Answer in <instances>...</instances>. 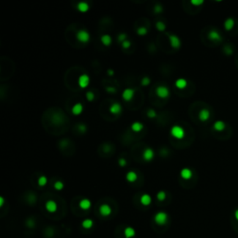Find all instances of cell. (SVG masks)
I'll return each instance as SVG.
<instances>
[{
  "instance_id": "cell-36",
  "label": "cell",
  "mask_w": 238,
  "mask_h": 238,
  "mask_svg": "<svg viewBox=\"0 0 238 238\" xmlns=\"http://www.w3.org/2000/svg\"><path fill=\"white\" fill-rule=\"evenodd\" d=\"M163 11V8H162V6L160 4H156L155 6V13H161Z\"/></svg>"
},
{
  "instance_id": "cell-39",
  "label": "cell",
  "mask_w": 238,
  "mask_h": 238,
  "mask_svg": "<svg viewBox=\"0 0 238 238\" xmlns=\"http://www.w3.org/2000/svg\"><path fill=\"white\" fill-rule=\"evenodd\" d=\"M78 129H79V131H80V132L84 133V132L86 131V127L84 124H80V125H78Z\"/></svg>"
},
{
  "instance_id": "cell-19",
  "label": "cell",
  "mask_w": 238,
  "mask_h": 238,
  "mask_svg": "<svg viewBox=\"0 0 238 238\" xmlns=\"http://www.w3.org/2000/svg\"><path fill=\"white\" fill-rule=\"evenodd\" d=\"M213 128L215 129L216 131H222V130H224L225 129V123L223 121L221 120H218V121H216L214 125H213Z\"/></svg>"
},
{
  "instance_id": "cell-29",
  "label": "cell",
  "mask_w": 238,
  "mask_h": 238,
  "mask_svg": "<svg viewBox=\"0 0 238 238\" xmlns=\"http://www.w3.org/2000/svg\"><path fill=\"white\" fill-rule=\"evenodd\" d=\"M54 188L57 190V191H62L63 188H64V184L61 181H57L55 183H54Z\"/></svg>"
},
{
  "instance_id": "cell-21",
  "label": "cell",
  "mask_w": 238,
  "mask_h": 238,
  "mask_svg": "<svg viewBox=\"0 0 238 238\" xmlns=\"http://www.w3.org/2000/svg\"><path fill=\"white\" fill-rule=\"evenodd\" d=\"M125 238H132L136 235V231L132 227H127L124 230Z\"/></svg>"
},
{
  "instance_id": "cell-12",
  "label": "cell",
  "mask_w": 238,
  "mask_h": 238,
  "mask_svg": "<svg viewBox=\"0 0 238 238\" xmlns=\"http://www.w3.org/2000/svg\"><path fill=\"white\" fill-rule=\"evenodd\" d=\"M210 117V112L208 111L207 109H202L200 110L199 114H198V118L200 119V121L202 122H206L209 119Z\"/></svg>"
},
{
  "instance_id": "cell-1",
  "label": "cell",
  "mask_w": 238,
  "mask_h": 238,
  "mask_svg": "<svg viewBox=\"0 0 238 238\" xmlns=\"http://www.w3.org/2000/svg\"><path fill=\"white\" fill-rule=\"evenodd\" d=\"M170 134L172 137H174L175 139L182 140L184 138L185 131H184V128L182 127L181 126H173L170 129Z\"/></svg>"
},
{
  "instance_id": "cell-20",
  "label": "cell",
  "mask_w": 238,
  "mask_h": 238,
  "mask_svg": "<svg viewBox=\"0 0 238 238\" xmlns=\"http://www.w3.org/2000/svg\"><path fill=\"white\" fill-rule=\"evenodd\" d=\"M126 179L129 182H135L137 181V179H138V175H137V173L135 171H128L126 175Z\"/></svg>"
},
{
  "instance_id": "cell-31",
  "label": "cell",
  "mask_w": 238,
  "mask_h": 238,
  "mask_svg": "<svg viewBox=\"0 0 238 238\" xmlns=\"http://www.w3.org/2000/svg\"><path fill=\"white\" fill-rule=\"evenodd\" d=\"M148 33V30H147V28L145 27H140L138 30H137V34H138L139 35H141V37H143V35H145L146 34Z\"/></svg>"
},
{
  "instance_id": "cell-34",
  "label": "cell",
  "mask_w": 238,
  "mask_h": 238,
  "mask_svg": "<svg viewBox=\"0 0 238 238\" xmlns=\"http://www.w3.org/2000/svg\"><path fill=\"white\" fill-rule=\"evenodd\" d=\"M141 83L142 86H146L150 85V83H151V79H150L149 77L145 76V77H143V78L141 79Z\"/></svg>"
},
{
  "instance_id": "cell-43",
  "label": "cell",
  "mask_w": 238,
  "mask_h": 238,
  "mask_svg": "<svg viewBox=\"0 0 238 238\" xmlns=\"http://www.w3.org/2000/svg\"><path fill=\"white\" fill-rule=\"evenodd\" d=\"M4 203H5V199L4 197H0V207H3L4 206Z\"/></svg>"
},
{
  "instance_id": "cell-16",
  "label": "cell",
  "mask_w": 238,
  "mask_h": 238,
  "mask_svg": "<svg viewBox=\"0 0 238 238\" xmlns=\"http://www.w3.org/2000/svg\"><path fill=\"white\" fill-rule=\"evenodd\" d=\"M181 177L184 179H190L193 177V171L188 168H184L181 171Z\"/></svg>"
},
{
  "instance_id": "cell-37",
  "label": "cell",
  "mask_w": 238,
  "mask_h": 238,
  "mask_svg": "<svg viewBox=\"0 0 238 238\" xmlns=\"http://www.w3.org/2000/svg\"><path fill=\"white\" fill-rule=\"evenodd\" d=\"M130 46H131V43H130V41H128V40H126V41H124L123 43H122V48H130Z\"/></svg>"
},
{
  "instance_id": "cell-25",
  "label": "cell",
  "mask_w": 238,
  "mask_h": 238,
  "mask_svg": "<svg viewBox=\"0 0 238 238\" xmlns=\"http://www.w3.org/2000/svg\"><path fill=\"white\" fill-rule=\"evenodd\" d=\"M93 225H94V221L91 219H85L82 221V227L84 229H91Z\"/></svg>"
},
{
  "instance_id": "cell-3",
  "label": "cell",
  "mask_w": 238,
  "mask_h": 238,
  "mask_svg": "<svg viewBox=\"0 0 238 238\" xmlns=\"http://www.w3.org/2000/svg\"><path fill=\"white\" fill-rule=\"evenodd\" d=\"M76 39L81 43H88L90 40V34L86 30H79L76 33Z\"/></svg>"
},
{
  "instance_id": "cell-13",
  "label": "cell",
  "mask_w": 238,
  "mask_h": 238,
  "mask_svg": "<svg viewBox=\"0 0 238 238\" xmlns=\"http://www.w3.org/2000/svg\"><path fill=\"white\" fill-rule=\"evenodd\" d=\"M208 39L211 41H220L221 40V35L220 34V33L216 30H211L209 33H208Z\"/></svg>"
},
{
  "instance_id": "cell-44",
  "label": "cell",
  "mask_w": 238,
  "mask_h": 238,
  "mask_svg": "<svg viewBox=\"0 0 238 238\" xmlns=\"http://www.w3.org/2000/svg\"><path fill=\"white\" fill-rule=\"evenodd\" d=\"M107 73H108V75H114V72L113 70H111V69L108 70V71H107Z\"/></svg>"
},
{
  "instance_id": "cell-8",
  "label": "cell",
  "mask_w": 238,
  "mask_h": 238,
  "mask_svg": "<svg viewBox=\"0 0 238 238\" xmlns=\"http://www.w3.org/2000/svg\"><path fill=\"white\" fill-rule=\"evenodd\" d=\"M142 157H143V159L145 161H147V162L152 161L154 159V157H155L154 150L152 148H146L142 153Z\"/></svg>"
},
{
  "instance_id": "cell-7",
  "label": "cell",
  "mask_w": 238,
  "mask_h": 238,
  "mask_svg": "<svg viewBox=\"0 0 238 238\" xmlns=\"http://www.w3.org/2000/svg\"><path fill=\"white\" fill-rule=\"evenodd\" d=\"M134 94H135V90L133 89L127 88L124 89L123 93H122V98H123V100H126V102H129V100H131L133 99Z\"/></svg>"
},
{
  "instance_id": "cell-5",
  "label": "cell",
  "mask_w": 238,
  "mask_h": 238,
  "mask_svg": "<svg viewBox=\"0 0 238 238\" xmlns=\"http://www.w3.org/2000/svg\"><path fill=\"white\" fill-rule=\"evenodd\" d=\"M78 85L81 89H86L90 83V78L86 74H83L78 77Z\"/></svg>"
},
{
  "instance_id": "cell-35",
  "label": "cell",
  "mask_w": 238,
  "mask_h": 238,
  "mask_svg": "<svg viewBox=\"0 0 238 238\" xmlns=\"http://www.w3.org/2000/svg\"><path fill=\"white\" fill-rule=\"evenodd\" d=\"M127 35L126 34H120L118 35V37H117V40H118L119 42H122V43H123L124 41L127 40Z\"/></svg>"
},
{
  "instance_id": "cell-18",
  "label": "cell",
  "mask_w": 238,
  "mask_h": 238,
  "mask_svg": "<svg viewBox=\"0 0 238 238\" xmlns=\"http://www.w3.org/2000/svg\"><path fill=\"white\" fill-rule=\"evenodd\" d=\"M187 85H188V83H187V80L184 78H179L176 80L175 82V86H176V88L179 89H185Z\"/></svg>"
},
{
  "instance_id": "cell-14",
  "label": "cell",
  "mask_w": 238,
  "mask_h": 238,
  "mask_svg": "<svg viewBox=\"0 0 238 238\" xmlns=\"http://www.w3.org/2000/svg\"><path fill=\"white\" fill-rule=\"evenodd\" d=\"M83 111H84V106L80 103H75L73 107H72V113H73V114H75V115L81 114L83 113Z\"/></svg>"
},
{
  "instance_id": "cell-27",
  "label": "cell",
  "mask_w": 238,
  "mask_h": 238,
  "mask_svg": "<svg viewBox=\"0 0 238 238\" xmlns=\"http://www.w3.org/2000/svg\"><path fill=\"white\" fill-rule=\"evenodd\" d=\"M37 182H38L39 186H46L47 183H48V178L46 176H44V175H42V176L39 177Z\"/></svg>"
},
{
  "instance_id": "cell-22",
  "label": "cell",
  "mask_w": 238,
  "mask_h": 238,
  "mask_svg": "<svg viewBox=\"0 0 238 238\" xmlns=\"http://www.w3.org/2000/svg\"><path fill=\"white\" fill-rule=\"evenodd\" d=\"M100 41H102L103 43V45H104L105 47H109L111 44H112V37H111V35L109 34H103L102 37H100Z\"/></svg>"
},
{
  "instance_id": "cell-26",
  "label": "cell",
  "mask_w": 238,
  "mask_h": 238,
  "mask_svg": "<svg viewBox=\"0 0 238 238\" xmlns=\"http://www.w3.org/2000/svg\"><path fill=\"white\" fill-rule=\"evenodd\" d=\"M143 128V124H141V122H134L131 124V129L135 132H140L142 130Z\"/></svg>"
},
{
  "instance_id": "cell-38",
  "label": "cell",
  "mask_w": 238,
  "mask_h": 238,
  "mask_svg": "<svg viewBox=\"0 0 238 238\" xmlns=\"http://www.w3.org/2000/svg\"><path fill=\"white\" fill-rule=\"evenodd\" d=\"M118 165L120 166V167H126L127 160L125 159V158H120V159H118Z\"/></svg>"
},
{
  "instance_id": "cell-10",
  "label": "cell",
  "mask_w": 238,
  "mask_h": 238,
  "mask_svg": "<svg viewBox=\"0 0 238 238\" xmlns=\"http://www.w3.org/2000/svg\"><path fill=\"white\" fill-rule=\"evenodd\" d=\"M100 214L103 216V217H107V216H110L111 213H112V208L109 205H107V204H103L100 207Z\"/></svg>"
},
{
  "instance_id": "cell-33",
  "label": "cell",
  "mask_w": 238,
  "mask_h": 238,
  "mask_svg": "<svg viewBox=\"0 0 238 238\" xmlns=\"http://www.w3.org/2000/svg\"><path fill=\"white\" fill-rule=\"evenodd\" d=\"M147 115H148L150 118H155V117L157 116V114H156V112L154 109H149L147 111Z\"/></svg>"
},
{
  "instance_id": "cell-9",
  "label": "cell",
  "mask_w": 238,
  "mask_h": 238,
  "mask_svg": "<svg viewBox=\"0 0 238 238\" xmlns=\"http://www.w3.org/2000/svg\"><path fill=\"white\" fill-rule=\"evenodd\" d=\"M109 111L111 114H120L122 113V111H123V107H122V105L119 103H114L110 108H109Z\"/></svg>"
},
{
  "instance_id": "cell-32",
  "label": "cell",
  "mask_w": 238,
  "mask_h": 238,
  "mask_svg": "<svg viewBox=\"0 0 238 238\" xmlns=\"http://www.w3.org/2000/svg\"><path fill=\"white\" fill-rule=\"evenodd\" d=\"M86 97L89 102H92V100L95 99V94L92 91H88L86 93Z\"/></svg>"
},
{
  "instance_id": "cell-4",
  "label": "cell",
  "mask_w": 238,
  "mask_h": 238,
  "mask_svg": "<svg viewBox=\"0 0 238 238\" xmlns=\"http://www.w3.org/2000/svg\"><path fill=\"white\" fill-rule=\"evenodd\" d=\"M155 92L157 96L161 99H166L169 96V89L168 86H158L156 88Z\"/></svg>"
},
{
  "instance_id": "cell-17",
  "label": "cell",
  "mask_w": 238,
  "mask_h": 238,
  "mask_svg": "<svg viewBox=\"0 0 238 238\" xmlns=\"http://www.w3.org/2000/svg\"><path fill=\"white\" fill-rule=\"evenodd\" d=\"M141 203L145 207L149 206L152 203V197H151V196L148 193H143L141 196Z\"/></svg>"
},
{
  "instance_id": "cell-23",
  "label": "cell",
  "mask_w": 238,
  "mask_h": 238,
  "mask_svg": "<svg viewBox=\"0 0 238 238\" xmlns=\"http://www.w3.org/2000/svg\"><path fill=\"white\" fill-rule=\"evenodd\" d=\"M234 26V21L232 18H228L224 21V28L226 31H231Z\"/></svg>"
},
{
  "instance_id": "cell-30",
  "label": "cell",
  "mask_w": 238,
  "mask_h": 238,
  "mask_svg": "<svg viewBox=\"0 0 238 238\" xmlns=\"http://www.w3.org/2000/svg\"><path fill=\"white\" fill-rule=\"evenodd\" d=\"M156 197H157V199L159 200V201H164L166 199V197H167V193H166L165 191H160V192L157 193Z\"/></svg>"
},
{
  "instance_id": "cell-11",
  "label": "cell",
  "mask_w": 238,
  "mask_h": 238,
  "mask_svg": "<svg viewBox=\"0 0 238 238\" xmlns=\"http://www.w3.org/2000/svg\"><path fill=\"white\" fill-rule=\"evenodd\" d=\"M45 207H46V209L48 212H50V213H54L58 209V205H57L56 202L53 201V200H48V201H47Z\"/></svg>"
},
{
  "instance_id": "cell-15",
  "label": "cell",
  "mask_w": 238,
  "mask_h": 238,
  "mask_svg": "<svg viewBox=\"0 0 238 238\" xmlns=\"http://www.w3.org/2000/svg\"><path fill=\"white\" fill-rule=\"evenodd\" d=\"M79 207L83 210H88L91 207V201L88 198H84L79 202Z\"/></svg>"
},
{
  "instance_id": "cell-6",
  "label": "cell",
  "mask_w": 238,
  "mask_h": 238,
  "mask_svg": "<svg viewBox=\"0 0 238 238\" xmlns=\"http://www.w3.org/2000/svg\"><path fill=\"white\" fill-rule=\"evenodd\" d=\"M168 39H169V43L170 46L173 48H179L182 45V41L179 39V37H177L176 34H168Z\"/></svg>"
},
{
  "instance_id": "cell-28",
  "label": "cell",
  "mask_w": 238,
  "mask_h": 238,
  "mask_svg": "<svg viewBox=\"0 0 238 238\" xmlns=\"http://www.w3.org/2000/svg\"><path fill=\"white\" fill-rule=\"evenodd\" d=\"M155 27L159 32H164L166 30V24L163 23V21H157V23H155Z\"/></svg>"
},
{
  "instance_id": "cell-41",
  "label": "cell",
  "mask_w": 238,
  "mask_h": 238,
  "mask_svg": "<svg viewBox=\"0 0 238 238\" xmlns=\"http://www.w3.org/2000/svg\"><path fill=\"white\" fill-rule=\"evenodd\" d=\"M106 91L109 93H115L116 92V89L114 86H106Z\"/></svg>"
},
{
  "instance_id": "cell-42",
  "label": "cell",
  "mask_w": 238,
  "mask_h": 238,
  "mask_svg": "<svg viewBox=\"0 0 238 238\" xmlns=\"http://www.w3.org/2000/svg\"><path fill=\"white\" fill-rule=\"evenodd\" d=\"M27 225L30 226V228H34V220L33 219H29L27 220Z\"/></svg>"
},
{
  "instance_id": "cell-2",
  "label": "cell",
  "mask_w": 238,
  "mask_h": 238,
  "mask_svg": "<svg viewBox=\"0 0 238 238\" xmlns=\"http://www.w3.org/2000/svg\"><path fill=\"white\" fill-rule=\"evenodd\" d=\"M155 221L158 225H165L168 221V215L165 211H159L155 215Z\"/></svg>"
},
{
  "instance_id": "cell-45",
  "label": "cell",
  "mask_w": 238,
  "mask_h": 238,
  "mask_svg": "<svg viewBox=\"0 0 238 238\" xmlns=\"http://www.w3.org/2000/svg\"><path fill=\"white\" fill-rule=\"evenodd\" d=\"M234 217H235V219L238 220V209H236L235 212H234Z\"/></svg>"
},
{
  "instance_id": "cell-40",
  "label": "cell",
  "mask_w": 238,
  "mask_h": 238,
  "mask_svg": "<svg viewBox=\"0 0 238 238\" xmlns=\"http://www.w3.org/2000/svg\"><path fill=\"white\" fill-rule=\"evenodd\" d=\"M204 3L203 0H192L191 1V4L194 5V6H199V5H202Z\"/></svg>"
},
{
  "instance_id": "cell-24",
  "label": "cell",
  "mask_w": 238,
  "mask_h": 238,
  "mask_svg": "<svg viewBox=\"0 0 238 238\" xmlns=\"http://www.w3.org/2000/svg\"><path fill=\"white\" fill-rule=\"evenodd\" d=\"M77 10L80 12H86L89 10V6L86 2H79L77 4Z\"/></svg>"
}]
</instances>
